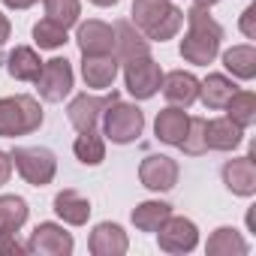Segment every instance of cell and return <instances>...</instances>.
I'll use <instances>...</instances> for the list:
<instances>
[{
  "label": "cell",
  "instance_id": "4",
  "mask_svg": "<svg viewBox=\"0 0 256 256\" xmlns=\"http://www.w3.org/2000/svg\"><path fill=\"white\" fill-rule=\"evenodd\" d=\"M102 136L114 145H133L142 133H145V114L136 102H124L114 100L106 112H102Z\"/></svg>",
  "mask_w": 256,
  "mask_h": 256
},
{
  "label": "cell",
  "instance_id": "13",
  "mask_svg": "<svg viewBox=\"0 0 256 256\" xmlns=\"http://www.w3.org/2000/svg\"><path fill=\"white\" fill-rule=\"evenodd\" d=\"M76 42H78V52L82 54H112L114 48V28L106 24V22H82L78 30H76Z\"/></svg>",
  "mask_w": 256,
  "mask_h": 256
},
{
  "label": "cell",
  "instance_id": "30",
  "mask_svg": "<svg viewBox=\"0 0 256 256\" xmlns=\"http://www.w3.org/2000/svg\"><path fill=\"white\" fill-rule=\"evenodd\" d=\"M34 42H36L40 48L54 52V48L66 46V28L54 24L52 18H42V22H36V24H34Z\"/></svg>",
  "mask_w": 256,
  "mask_h": 256
},
{
  "label": "cell",
  "instance_id": "7",
  "mask_svg": "<svg viewBox=\"0 0 256 256\" xmlns=\"http://www.w3.org/2000/svg\"><path fill=\"white\" fill-rule=\"evenodd\" d=\"M72 64L66 58H52V60H42V70L36 76V88H40V96L46 102H64L72 90Z\"/></svg>",
  "mask_w": 256,
  "mask_h": 256
},
{
  "label": "cell",
  "instance_id": "24",
  "mask_svg": "<svg viewBox=\"0 0 256 256\" xmlns=\"http://www.w3.org/2000/svg\"><path fill=\"white\" fill-rule=\"evenodd\" d=\"M205 250H208L211 256H244L250 247H247V241L241 238L238 229H232V226H220V229L211 232Z\"/></svg>",
  "mask_w": 256,
  "mask_h": 256
},
{
  "label": "cell",
  "instance_id": "12",
  "mask_svg": "<svg viewBox=\"0 0 256 256\" xmlns=\"http://www.w3.org/2000/svg\"><path fill=\"white\" fill-rule=\"evenodd\" d=\"M112 28H114V48H112V54L118 58V64H126L133 58L151 54V40L133 22H114Z\"/></svg>",
  "mask_w": 256,
  "mask_h": 256
},
{
  "label": "cell",
  "instance_id": "38",
  "mask_svg": "<svg viewBox=\"0 0 256 256\" xmlns=\"http://www.w3.org/2000/svg\"><path fill=\"white\" fill-rule=\"evenodd\" d=\"M90 4H94V6H114L118 0H90Z\"/></svg>",
  "mask_w": 256,
  "mask_h": 256
},
{
  "label": "cell",
  "instance_id": "31",
  "mask_svg": "<svg viewBox=\"0 0 256 256\" xmlns=\"http://www.w3.org/2000/svg\"><path fill=\"white\" fill-rule=\"evenodd\" d=\"M178 148H181L187 157H199V154L208 151V145H205V118H190L187 133H184V139H181Z\"/></svg>",
  "mask_w": 256,
  "mask_h": 256
},
{
  "label": "cell",
  "instance_id": "18",
  "mask_svg": "<svg viewBox=\"0 0 256 256\" xmlns=\"http://www.w3.org/2000/svg\"><path fill=\"white\" fill-rule=\"evenodd\" d=\"M241 142H244V130L235 120H229L226 114L214 118V120H205V145H208V151H235Z\"/></svg>",
  "mask_w": 256,
  "mask_h": 256
},
{
  "label": "cell",
  "instance_id": "29",
  "mask_svg": "<svg viewBox=\"0 0 256 256\" xmlns=\"http://www.w3.org/2000/svg\"><path fill=\"white\" fill-rule=\"evenodd\" d=\"M42 6H46V18H52L60 28L70 30L72 24H78V16H82L78 0H42Z\"/></svg>",
  "mask_w": 256,
  "mask_h": 256
},
{
  "label": "cell",
  "instance_id": "28",
  "mask_svg": "<svg viewBox=\"0 0 256 256\" xmlns=\"http://www.w3.org/2000/svg\"><path fill=\"white\" fill-rule=\"evenodd\" d=\"M28 211L22 196H0V232H18L28 223Z\"/></svg>",
  "mask_w": 256,
  "mask_h": 256
},
{
  "label": "cell",
  "instance_id": "36",
  "mask_svg": "<svg viewBox=\"0 0 256 256\" xmlns=\"http://www.w3.org/2000/svg\"><path fill=\"white\" fill-rule=\"evenodd\" d=\"M34 4H40V0H4V6L10 10H30Z\"/></svg>",
  "mask_w": 256,
  "mask_h": 256
},
{
  "label": "cell",
  "instance_id": "16",
  "mask_svg": "<svg viewBox=\"0 0 256 256\" xmlns=\"http://www.w3.org/2000/svg\"><path fill=\"white\" fill-rule=\"evenodd\" d=\"M223 184H226L229 193L244 196V199L256 193V160H253V151L247 157L229 160L223 166Z\"/></svg>",
  "mask_w": 256,
  "mask_h": 256
},
{
  "label": "cell",
  "instance_id": "26",
  "mask_svg": "<svg viewBox=\"0 0 256 256\" xmlns=\"http://www.w3.org/2000/svg\"><path fill=\"white\" fill-rule=\"evenodd\" d=\"M72 154H76V160L84 163V166H100V163L106 160V139H102L96 130H84V133L76 136Z\"/></svg>",
  "mask_w": 256,
  "mask_h": 256
},
{
  "label": "cell",
  "instance_id": "27",
  "mask_svg": "<svg viewBox=\"0 0 256 256\" xmlns=\"http://www.w3.org/2000/svg\"><path fill=\"white\" fill-rule=\"evenodd\" d=\"M223 108H226V118L235 120L241 130H247V126L256 124V94L253 90H235L232 100Z\"/></svg>",
  "mask_w": 256,
  "mask_h": 256
},
{
  "label": "cell",
  "instance_id": "23",
  "mask_svg": "<svg viewBox=\"0 0 256 256\" xmlns=\"http://www.w3.org/2000/svg\"><path fill=\"white\" fill-rule=\"evenodd\" d=\"M169 214H172V205H169V202L148 199V202H139L130 217H133V226H136L139 232H157V229L169 220Z\"/></svg>",
  "mask_w": 256,
  "mask_h": 256
},
{
  "label": "cell",
  "instance_id": "37",
  "mask_svg": "<svg viewBox=\"0 0 256 256\" xmlns=\"http://www.w3.org/2000/svg\"><path fill=\"white\" fill-rule=\"evenodd\" d=\"M214 4H220V0H193V6H205V10H211Z\"/></svg>",
  "mask_w": 256,
  "mask_h": 256
},
{
  "label": "cell",
  "instance_id": "33",
  "mask_svg": "<svg viewBox=\"0 0 256 256\" xmlns=\"http://www.w3.org/2000/svg\"><path fill=\"white\" fill-rule=\"evenodd\" d=\"M241 34L247 40H256V4H250L244 12H241Z\"/></svg>",
  "mask_w": 256,
  "mask_h": 256
},
{
  "label": "cell",
  "instance_id": "32",
  "mask_svg": "<svg viewBox=\"0 0 256 256\" xmlns=\"http://www.w3.org/2000/svg\"><path fill=\"white\" fill-rule=\"evenodd\" d=\"M28 244L18 241L16 232H0V256H24Z\"/></svg>",
  "mask_w": 256,
  "mask_h": 256
},
{
  "label": "cell",
  "instance_id": "9",
  "mask_svg": "<svg viewBox=\"0 0 256 256\" xmlns=\"http://www.w3.org/2000/svg\"><path fill=\"white\" fill-rule=\"evenodd\" d=\"M157 244L163 253H190L199 244V229L193 220L169 214V220L157 229Z\"/></svg>",
  "mask_w": 256,
  "mask_h": 256
},
{
  "label": "cell",
  "instance_id": "14",
  "mask_svg": "<svg viewBox=\"0 0 256 256\" xmlns=\"http://www.w3.org/2000/svg\"><path fill=\"white\" fill-rule=\"evenodd\" d=\"M88 250L94 256H124L126 250H130V238H126V232L118 226V223H96L90 238H88Z\"/></svg>",
  "mask_w": 256,
  "mask_h": 256
},
{
  "label": "cell",
  "instance_id": "17",
  "mask_svg": "<svg viewBox=\"0 0 256 256\" xmlns=\"http://www.w3.org/2000/svg\"><path fill=\"white\" fill-rule=\"evenodd\" d=\"M163 96L172 102V106H193L199 100V78L193 72H184V70H175V72H163V84H160Z\"/></svg>",
  "mask_w": 256,
  "mask_h": 256
},
{
  "label": "cell",
  "instance_id": "15",
  "mask_svg": "<svg viewBox=\"0 0 256 256\" xmlns=\"http://www.w3.org/2000/svg\"><path fill=\"white\" fill-rule=\"evenodd\" d=\"M118 66L114 54H82V78L94 90H108L118 78Z\"/></svg>",
  "mask_w": 256,
  "mask_h": 256
},
{
  "label": "cell",
  "instance_id": "3",
  "mask_svg": "<svg viewBox=\"0 0 256 256\" xmlns=\"http://www.w3.org/2000/svg\"><path fill=\"white\" fill-rule=\"evenodd\" d=\"M46 120L40 100L28 96V94H16V96H0V136L4 139H16V136H28L34 130H40Z\"/></svg>",
  "mask_w": 256,
  "mask_h": 256
},
{
  "label": "cell",
  "instance_id": "22",
  "mask_svg": "<svg viewBox=\"0 0 256 256\" xmlns=\"http://www.w3.org/2000/svg\"><path fill=\"white\" fill-rule=\"evenodd\" d=\"M235 90H238V84L223 72H211L205 82H199V100L205 102V108H223Z\"/></svg>",
  "mask_w": 256,
  "mask_h": 256
},
{
  "label": "cell",
  "instance_id": "8",
  "mask_svg": "<svg viewBox=\"0 0 256 256\" xmlns=\"http://www.w3.org/2000/svg\"><path fill=\"white\" fill-rule=\"evenodd\" d=\"M114 100H120L118 90H112V94H106V96L78 94V96L70 100V106H66V118H70V124L76 126L78 133H84V130H96V124H100L102 112H106Z\"/></svg>",
  "mask_w": 256,
  "mask_h": 256
},
{
  "label": "cell",
  "instance_id": "35",
  "mask_svg": "<svg viewBox=\"0 0 256 256\" xmlns=\"http://www.w3.org/2000/svg\"><path fill=\"white\" fill-rule=\"evenodd\" d=\"M10 34H12V24H10V18H6L4 12H0V46H6Z\"/></svg>",
  "mask_w": 256,
  "mask_h": 256
},
{
  "label": "cell",
  "instance_id": "25",
  "mask_svg": "<svg viewBox=\"0 0 256 256\" xmlns=\"http://www.w3.org/2000/svg\"><path fill=\"white\" fill-rule=\"evenodd\" d=\"M223 66L241 82L256 78V48L253 46H232V48H226L223 52Z\"/></svg>",
  "mask_w": 256,
  "mask_h": 256
},
{
  "label": "cell",
  "instance_id": "10",
  "mask_svg": "<svg viewBox=\"0 0 256 256\" xmlns=\"http://www.w3.org/2000/svg\"><path fill=\"white\" fill-rule=\"evenodd\" d=\"M178 175H181L178 163H175L172 157H166V154H148V157L142 160V166H139V181H142V187H148L151 193H166V190H172V187L178 184Z\"/></svg>",
  "mask_w": 256,
  "mask_h": 256
},
{
  "label": "cell",
  "instance_id": "34",
  "mask_svg": "<svg viewBox=\"0 0 256 256\" xmlns=\"http://www.w3.org/2000/svg\"><path fill=\"white\" fill-rule=\"evenodd\" d=\"M10 178H12V157L6 151H0V187L10 184Z\"/></svg>",
  "mask_w": 256,
  "mask_h": 256
},
{
  "label": "cell",
  "instance_id": "11",
  "mask_svg": "<svg viewBox=\"0 0 256 256\" xmlns=\"http://www.w3.org/2000/svg\"><path fill=\"white\" fill-rule=\"evenodd\" d=\"M72 247L76 241L60 223H40L28 241V253H36V256H70Z\"/></svg>",
  "mask_w": 256,
  "mask_h": 256
},
{
  "label": "cell",
  "instance_id": "6",
  "mask_svg": "<svg viewBox=\"0 0 256 256\" xmlns=\"http://www.w3.org/2000/svg\"><path fill=\"white\" fill-rule=\"evenodd\" d=\"M124 84H126V90H130V96L151 100L160 90V84H163V70H160V64L151 54L133 58V60L124 64Z\"/></svg>",
  "mask_w": 256,
  "mask_h": 256
},
{
  "label": "cell",
  "instance_id": "19",
  "mask_svg": "<svg viewBox=\"0 0 256 256\" xmlns=\"http://www.w3.org/2000/svg\"><path fill=\"white\" fill-rule=\"evenodd\" d=\"M187 124H190V114L181 108V106H169V108H163L160 114H157V120H154V133H157V139L163 142V145H181V139H184V133H187Z\"/></svg>",
  "mask_w": 256,
  "mask_h": 256
},
{
  "label": "cell",
  "instance_id": "21",
  "mask_svg": "<svg viewBox=\"0 0 256 256\" xmlns=\"http://www.w3.org/2000/svg\"><path fill=\"white\" fill-rule=\"evenodd\" d=\"M40 70H42V60L30 46H16L6 58V72L16 82H36Z\"/></svg>",
  "mask_w": 256,
  "mask_h": 256
},
{
  "label": "cell",
  "instance_id": "1",
  "mask_svg": "<svg viewBox=\"0 0 256 256\" xmlns=\"http://www.w3.org/2000/svg\"><path fill=\"white\" fill-rule=\"evenodd\" d=\"M187 22V34L181 40V58L193 66H208L223 42V28L211 18V12L205 6H190L184 12Z\"/></svg>",
  "mask_w": 256,
  "mask_h": 256
},
{
  "label": "cell",
  "instance_id": "20",
  "mask_svg": "<svg viewBox=\"0 0 256 256\" xmlns=\"http://www.w3.org/2000/svg\"><path fill=\"white\" fill-rule=\"evenodd\" d=\"M54 214L70 226H84L90 217V199L78 190H60L54 196Z\"/></svg>",
  "mask_w": 256,
  "mask_h": 256
},
{
  "label": "cell",
  "instance_id": "2",
  "mask_svg": "<svg viewBox=\"0 0 256 256\" xmlns=\"http://www.w3.org/2000/svg\"><path fill=\"white\" fill-rule=\"evenodd\" d=\"M130 22L151 42H166L184 28V10H178L172 0H133Z\"/></svg>",
  "mask_w": 256,
  "mask_h": 256
},
{
  "label": "cell",
  "instance_id": "5",
  "mask_svg": "<svg viewBox=\"0 0 256 256\" xmlns=\"http://www.w3.org/2000/svg\"><path fill=\"white\" fill-rule=\"evenodd\" d=\"M10 157H12V166L18 169V175L30 187H46L58 175V157L48 148H24V145H18V148L10 151Z\"/></svg>",
  "mask_w": 256,
  "mask_h": 256
}]
</instances>
